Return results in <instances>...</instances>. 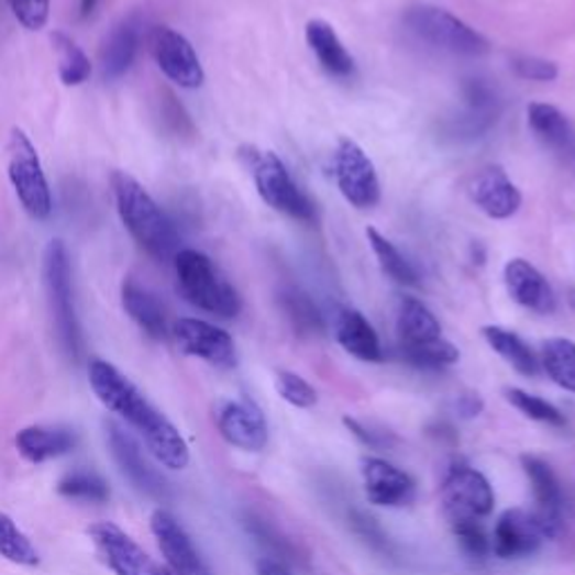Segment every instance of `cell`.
Wrapping results in <instances>:
<instances>
[{
    "instance_id": "17",
    "label": "cell",
    "mask_w": 575,
    "mask_h": 575,
    "mask_svg": "<svg viewBox=\"0 0 575 575\" xmlns=\"http://www.w3.org/2000/svg\"><path fill=\"white\" fill-rule=\"evenodd\" d=\"M362 479L369 501L376 506L402 508L416 499L413 479L405 473V469L383 458L376 456L362 458Z\"/></svg>"
},
{
    "instance_id": "34",
    "label": "cell",
    "mask_w": 575,
    "mask_h": 575,
    "mask_svg": "<svg viewBox=\"0 0 575 575\" xmlns=\"http://www.w3.org/2000/svg\"><path fill=\"white\" fill-rule=\"evenodd\" d=\"M0 557L14 562L19 566H36L38 551L30 542V538L16 527V521L0 512Z\"/></svg>"
},
{
    "instance_id": "38",
    "label": "cell",
    "mask_w": 575,
    "mask_h": 575,
    "mask_svg": "<svg viewBox=\"0 0 575 575\" xmlns=\"http://www.w3.org/2000/svg\"><path fill=\"white\" fill-rule=\"evenodd\" d=\"M245 527H247L250 535H254L261 544L268 546L277 555V562L284 564V562H297L299 560L295 544L281 531H277V527L268 524L264 517H247Z\"/></svg>"
},
{
    "instance_id": "35",
    "label": "cell",
    "mask_w": 575,
    "mask_h": 575,
    "mask_svg": "<svg viewBox=\"0 0 575 575\" xmlns=\"http://www.w3.org/2000/svg\"><path fill=\"white\" fill-rule=\"evenodd\" d=\"M59 495L75 501H88V504H103L111 497L109 484L103 482L99 475L88 473V469H73V473L64 475L57 486Z\"/></svg>"
},
{
    "instance_id": "24",
    "label": "cell",
    "mask_w": 575,
    "mask_h": 575,
    "mask_svg": "<svg viewBox=\"0 0 575 575\" xmlns=\"http://www.w3.org/2000/svg\"><path fill=\"white\" fill-rule=\"evenodd\" d=\"M306 41L310 45V49L316 52V57L320 62V66L331 75V77H351L353 75V57L346 52L344 43L340 41V36L335 34V30L322 21H308L306 25Z\"/></svg>"
},
{
    "instance_id": "22",
    "label": "cell",
    "mask_w": 575,
    "mask_h": 575,
    "mask_svg": "<svg viewBox=\"0 0 575 575\" xmlns=\"http://www.w3.org/2000/svg\"><path fill=\"white\" fill-rule=\"evenodd\" d=\"M122 303L124 310L131 316V320L153 340H167L169 327H167V312L163 303L155 299L153 292H148L144 286H140L135 279H126L122 284Z\"/></svg>"
},
{
    "instance_id": "13",
    "label": "cell",
    "mask_w": 575,
    "mask_h": 575,
    "mask_svg": "<svg viewBox=\"0 0 575 575\" xmlns=\"http://www.w3.org/2000/svg\"><path fill=\"white\" fill-rule=\"evenodd\" d=\"M151 49L161 70L183 88H198L204 81L193 45L176 30L158 25L151 32Z\"/></svg>"
},
{
    "instance_id": "27",
    "label": "cell",
    "mask_w": 575,
    "mask_h": 575,
    "mask_svg": "<svg viewBox=\"0 0 575 575\" xmlns=\"http://www.w3.org/2000/svg\"><path fill=\"white\" fill-rule=\"evenodd\" d=\"M482 333L490 344V349L497 351L508 364H512L521 376H538L540 360L535 357L533 349L517 333L506 331L501 327H486Z\"/></svg>"
},
{
    "instance_id": "39",
    "label": "cell",
    "mask_w": 575,
    "mask_h": 575,
    "mask_svg": "<svg viewBox=\"0 0 575 575\" xmlns=\"http://www.w3.org/2000/svg\"><path fill=\"white\" fill-rule=\"evenodd\" d=\"M450 527H452L454 538L461 544L465 555H469L473 560H484L490 553V540H488L479 519L452 521Z\"/></svg>"
},
{
    "instance_id": "31",
    "label": "cell",
    "mask_w": 575,
    "mask_h": 575,
    "mask_svg": "<svg viewBox=\"0 0 575 575\" xmlns=\"http://www.w3.org/2000/svg\"><path fill=\"white\" fill-rule=\"evenodd\" d=\"M281 308L286 312L288 322L292 324V329L308 338V335H320L324 331V320H322V312L316 306L306 292L297 290V288H288L281 292L279 297Z\"/></svg>"
},
{
    "instance_id": "36",
    "label": "cell",
    "mask_w": 575,
    "mask_h": 575,
    "mask_svg": "<svg viewBox=\"0 0 575 575\" xmlns=\"http://www.w3.org/2000/svg\"><path fill=\"white\" fill-rule=\"evenodd\" d=\"M400 355L407 364L416 369H428V372H439L445 367H452V364L458 362V349L447 342L445 338L434 340L423 346H413V349H400Z\"/></svg>"
},
{
    "instance_id": "28",
    "label": "cell",
    "mask_w": 575,
    "mask_h": 575,
    "mask_svg": "<svg viewBox=\"0 0 575 575\" xmlns=\"http://www.w3.org/2000/svg\"><path fill=\"white\" fill-rule=\"evenodd\" d=\"M529 124L533 133L551 148L568 151L573 144V129L566 115L551 103H531Z\"/></svg>"
},
{
    "instance_id": "44",
    "label": "cell",
    "mask_w": 575,
    "mask_h": 575,
    "mask_svg": "<svg viewBox=\"0 0 575 575\" xmlns=\"http://www.w3.org/2000/svg\"><path fill=\"white\" fill-rule=\"evenodd\" d=\"M344 425L349 428V432H353L364 445H369V447H385L389 445V434L387 432H374V430H367L362 423H357L355 418H344Z\"/></svg>"
},
{
    "instance_id": "8",
    "label": "cell",
    "mask_w": 575,
    "mask_h": 575,
    "mask_svg": "<svg viewBox=\"0 0 575 575\" xmlns=\"http://www.w3.org/2000/svg\"><path fill=\"white\" fill-rule=\"evenodd\" d=\"M333 176L342 196L357 209L380 202V180L369 155L349 137H340L333 153Z\"/></svg>"
},
{
    "instance_id": "32",
    "label": "cell",
    "mask_w": 575,
    "mask_h": 575,
    "mask_svg": "<svg viewBox=\"0 0 575 575\" xmlns=\"http://www.w3.org/2000/svg\"><path fill=\"white\" fill-rule=\"evenodd\" d=\"M367 239H369L378 264H380V268L387 277H391L396 284H402V286H418L416 268L409 264V261L402 256V252L389 239H385L374 228L367 230Z\"/></svg>"
},
{
    "instance_id": "2",
    "label": "cell",
    "mask_w": 575,
    "mask_h": 575,
    "mask_svg": "<svg viewBox=\"0 0 575 575\" xmlns=\"http://www.w3.org/2000/svg\"><path fill=\"white\" fill-rule=\"evenodd\" d=\"M111 185L122 223L137 245L155 261L176 258L180 252V234L172 219L163 212V207L148 196L135 178L122 172L111 176Z\"/></svg>"
},
{
    "instance_id": "46",
    "label": "cell",
    "mask_w": 575,
    "mask_h": 575,
    "mask_svg": "<svg viewBox=\"0 0 575 575\" xmlns=\"http://www.w3.org/2000/svg\"><path fill=\"white\" fill-rule=\"evenodd\" d=\"M256 573H258V575H290L288 568H286V564H281V562H277V560H270V557L258 560Z\"/></svg>"
},
{
    "instance_id": "10",
    "label": "cell",
    "mask_w": 575,
    "mask_h": 575,
    "mask_svg": "<svg viewBox=\"0 0 575 575\" xmlns=\"http://www.w3.org/2000/svg\"><path fill=\"white\" fill-rule=\"evenodd\" d=\"M99 557L115 575H169L155 564L120 527L111 521H97L88 529Z\"/></svg>"
},
{
    "instance_id": "47",
    "label": "cell",
    "mask_w": 575,
    "mask_h": 575,
    "mask_svg": "<svg viewBox=\"0 0 575 575\" xmlns=\"http://www.w3.org/2000/svg\"><path fill=\"white\" fill-rule=\"evenodd\" d=\"M97 5V0H81V16H88Z\"/></svg>"
},
{
    "instance_id": "29",
    "label": "cell",
    "mask_w": 575,
    "mask_h": 575,
    "mask_svg": "<svg viewBox=\"0 0 575 575\" xmlns=\"http://www.w3.org/2000/svg\"><path fill=\"white\" fill-rule=\"evenodd\" d=\"M137 55V32L133 25H120L101 47V70L107 79L122 77Z\"/></svg>"
},
{
    "instance_id": "23",
    "label": "cell",
    "mask_w": 575,
    "mask_h": 575,
    "mask_svg": "<svg viewBox=\"0 0 575 575\" xmlns=\"http://www.w3.org/2000/svg\"><path fill=\"white\" fill-rule=\"evenodd\" d=\"M77 434L68 428L32 425L16 434V450L30 463H45L75 450Z\"/></svg>"
},
{
    "instance_id": "49",
    "label": "cell",
    "mask_w": 575,
    "mask_h": 575,
    "mask_svg": "<svg viewBox=\"0 0 575 575\" xmlns=\"http://www.w3.org/2000/svg\"><path fill=\"white\" fill-rule=\"evenodd\" d=\"M573 306H575V297H573Z\"/></svg>"
},
{
    "instance_id": "19",
    "label": "cell",
    "mask_w": 575,
    "mask_h": 575,
    "mask_svg": "<svg viewBox=\"0 0 575 575\" xmlns=\"http://www.w3.org/2000/svg\"><path fill=\"white\" fill-rule=\"evenodd\" d=\"M473 202L490 219H510L521 207V193L501 167L482 169L467 185Z\"/></svg>"
},
{
    "instance_id": "20",
    "label": "cell",
    "mask_w": 575,
    "mask_h": 575,
    "mask_svg": "<svg viewBox=\"0 0 575 575\" xmlns=\"http://www.w3.org/2000/svg\"><path fill=\"white\" fill-rule=\"evenodd\" d=\"M504 281L508 295L519 306H524L540 316H549L555 310V295L549 281L538 268H533L524 258H512L504 268Z\"/></svg>"
},
{
    "instance_id": "15",
    "label": "cell",
    "mask_w": 575,
    "mask_h": 575,
    "mask_svg": "<svg viewBox=\"0 0 575 575\" xmlns=\"http://www.w3.org/2000/svg\"><path fill=\"white\" fill-rule=\"evenodd\" d=\"M521 465L531 482L533 497H535V510L531 512L535 524L544 540H555L562 533V508L564 497L560 482L549 463H544L538 456H521Z\"/></svg>"
},
{
    "instance_id": "9",
    "label": "cell",
    "mask_w": 575,
    "mask_h": 575,
    "mask_svg": "<svg viewBox=\"0 0 575 575\" xmlns=\"http://www.w3.org/2000/svg\"><path fill=\"white\" fill-rule=\"evenodd\" d=\"M441 499L450 524L452 521H463V519L482 521L495 508V493L488 479L479 473V469H473L467 465H458L450 469V475L445 477L441 488Z\"/></svg>"
},
{
    "instance_id": "1",
    "label": "cell",
    "mask_w": 575,
    "mask_h": 575,
    "mask_svg": "<svg viewBox=\"0 0 575 575\" xmlns=\"http://www.w3.org/2000/svg\"><path fill=\"white\" fill-rule=\"evenodd\" d=\"M88 383L99 402L118 413L144 441L155 461L169 469H183L189 463V447L169 418L148 402V398L118 369L103 360H92Z\"/></svg>"
},
{
    "instance_id": "21",
    "label": "cell",
    "mask_w": 575,
    "mask_h": 575,
    "mask_svg": "<svg viewBox=\"0 0 575 575\" xmlns=\"http://www.w3.org/2000/svg\"><path fill=\"white\" fill-rule=\"evenodd\" d=\"M335 338L346 353L364 362H380L383 346L374 327L355 308H342L335 318Z\"/></svg>"
},
{
    "instance_id": "11",
    "label": "cell",
    "mask_w": 575,
    "mask_h": 575,
    "mask_svg": "<svg viewBox=\"0 0 575 575\" xmlns=\"http://www.w3.org/2000/svg\"><path fill=\"white\" fill-rule=\"evenodd\" d=\"M103 434H107V443L111 447V454L115 458V463L120 465L122 475L144 495L165 501L169 499V486L167 482L158 475V469L151 467V463L146 461L142 447L137 445V441L122 430L118 423L107 421L103 423Z\"/></svg>"
},
{
    "instance_id": "3",
    "label": "cell",
    "mask_w": 575,
    "mask_h": 575,
    "mask_svg": "<svg viewBox=\"0 0 575 575\" xmlns=\"http://www.w3.org/2000/svg\"><path fill=\"white\" fill-rule=\"evenodd\" d=\"M174 261L180 292L189 303L223 320L239 316L241 297L212 264V258L198 250H180Z\"/></svg>"
},
{
    "instance_id": "4",
    "label": "cell",
    "mask_w": 575,
    "mask_h": 575,
    "mask_svg": "<svg viewBox=\"0 0 575 575\" xmlns=\"http://www.w3.org/2000/svg\"><path fill=\"white\" fill-rule=\"evenodd\" d=\"M241 153L245 165L250 167L258 196L264 198L273 209L301 223L318 221L316 204H312V200L295 185L286 165L273 151H258L245 146Z\"/></svg>"
},
{
    "instance_id": "5",
    "label": "cell",
    "mask_w": 575,
    "mask_h": 575,
    "mask_svg": "<svg viewBox=\"0 0 575 575\" xmlns=\"http://www.w3.org/2000/svg\"><path fill=\"white\" fill-rule=\"evenodd\" d=\"M43 277L49 299L52 320H55L59 342L68 357L77 362L81 357V331L73 301V275H70V256L64 241H49L43 256Z\"/></svg>"
},
{
    "instance_id": "14",
    "label": "cell",
    "mask_w": 575,
    "mask_h": 575,
    "mask_svg": "<svg viewBox=\"0 0 575 575\" xmlns=\"http://www.w3.org/2000/svg\"><path fill=\"white\" fill-rule=\"evenodd\" d=\"M174 340L187 355L200 357L219 369L236 367V346L230 333L202 320H178L174 324Z\"/></svg>"
},
{
    "instance_id": "42",
    "label": "cell",
    "mask_w": 575,
    "mask_h": 575,
    "mask_svg": "<svg viewBox=\"0 0 575 575\" xmlns=\"http://www.w3.org/2000/svg\"><path fill=\"white\" fill-rule=\"evenodd\" d=\"M16 21L25 30H41L49 16V0H8Z\"/></svg>"
},
{
    "instance_id": "12",
    "label": "cell",
    "mask_w": 575,
    "mask_h": 575,
    "mask_svg": "<svg viewBox=\"0 0 575 575\" xmlns=\"http://www.w3.org/2000/svg\"><path fill=\"white\" fill-rule=\"evenodd\" d=\"M214 418L221 436L245 452H261L268 445L266 416L250 398L219 400Z\"/></svg>"
},
{
    "instance_id": "16",
    "label": "cell",
    "mask_w": 575,
    "mask_h": 575,
    "mask_svg": "<svg viewBox=\"0 0 575 575\" xmlns=\"http://www.w3.org/2000/svg\"><path fill=\"white\" fill-rule=\"evenodd\" d=\"M151 531L174 575H214L196 551L191 538L169 510H155L151 517Z\"/></svg>"
},
{
    "instance_id": "25",
    "label": "cell",
    "mask_w": 575,
    "mask_h": 575,
    "mask_svg": "<svg viewBox=\"0 0 575 575\" xmlns=\"http://www.w3.org/2000/svg\"><path fill=\"white\" fill-rule=\"evenodd\" d=\"M398 344L400 349L423 346L434 340H441V324L434 318V312L413 297H405L398 308Z\"/></svg>"
},
{
    "instance_id": "43",
    "label": "cell",
    "mask_w": 575,
    "mask_h": 575,
    "mask_svg": "<svg viewBox=\"0 0 575 575\" xmlns=\"http://www.w3.org/2000/svg\"><path fill=\"white\" fill-rule=\"evenodd\" d=\"M517 77L529 81H553L557 77V66L538 57H519L512 64Z\"/></svg>"
},
{
    "instance_id": "41",
    "label": "cell",
    "mask_w": 575,
    "mask_h": 575,
    "mask_svg": "<svg viewBox=\"0 0 575 575\" xmlns=\"http://www.w3.org/2000/svg\"><path fill=\"white\" fill-rule=\"evenodd\" d=\"M277 389L286 402L299 409H308L318 402V391L312 389L301 376L290 372H279L277 376Z\"/></svg>"
},
{
    "instance_id": "33",
    "label": "cell",
    "mask_w": 575,
    "mask_h": 575,
    "mask_svg": "<svg viewBox=\"0 0 575 575\" xmlns=\"http://www.w3.org/2000/svg\"><path fill=\"white\" fill-rule=\"evenodd\" d=\"M52 43H55L59 57V77L66 86H81L90 73V59L84 55V49L64 32H52Z\"/></svg>"
},
{
    "instance_id": "40",
    "label": "cell",
    "mask_w": 575,
    "mask_h": 575,
    "mask_svg": "<svg viewBox=\"0 0 575 575\" xmlns=\"http://www.w3.org/2000/svg\"><path fill=\"white\" fill-rule=\"evenodd\" d=\"M349 521H351L353 533H355L362 542H367L374 551H378V553H383V555H391V553H394L389 538L385 535V531L380 529V524H378V521H376L372 515L362 512V510H351Z\"/></svg>"
},
{
    "instance_id": "18",
    "label": "cell",
    "mask_w": 575,
    "mask_h": 575,
    "mask_svg": "<svg viewBox=\"0 0 575 575\" xmlns=\"http://www.w3.org/2000/svg\"><path fill=\"white\" fill-rule=\"evenodd\" d=\"M542 542L544 538L533 515L521 508H510L497 519L490 551L501 560H517L533 555Z\"/></svg>"
},
{
    "instance_id": "37",
    "label": "cell",
    "mask_w": 575,
    "mask_h": 575,
    "mask_svg": "<svg viewBox=\"0 0 575 575\" xmlns=\"http://www.w3.org/2000/svg\"><path fill=\"white\" fill-rule=\"evenodd\" d=\"M504 394H506V400H508L515 409H519L521 413H524L527 418H531V421L546 423V425H553V428H564V425H566L564 413H562L555 405L546 402L544 398L531 396V394L521 391V389H515V387L506 389Z\"/></svg>"
},
{
    "instance_id": "26",
    "label": "cell",
    "mask_w": 575,
    "mask_h": 575,
    "mask_svg": "<svg viewBox=\"0 0 575 575\" xmlns=\"http://www.w3.org/2000/svg\"><path fill=\"white\" fill-rule=\"evenodd\" d=\"M499 115V97L497 92L479 81L473 79L465 86V115L458 118L456 129L469 137L486 133Z\"/></svg>"
},
{
    "instance_id": "7",
    "label": "cell",
    "mask_w": 575,
    "mask_h": 575,
    "mask_svg": "<svg viewBox=\"0 0 575 575\" xmlns=\"http://www.w3.org/2000/svg\"><path fill=\"white\" fill-rule=\"evenodd\" d=\"M10 180L14 185V191L25 207V212L36 219L45 221L52 212V198L49 187L38 161V153L30 137L21 129H12L10 135Z\"/></svg>"
},
{
    "instance_id": "48",
    "label": "cell",
    "mask_w": 575,
    "mask_h": 575,
    "mask_svg": "<svg viewBox=\"0 0 575 575\" xmlns=\"http://www.w3.org/2000/svg\"><path fill=\"white\" fill-rule=\"evenodd\" d=\"M571 153H573V167H575V146H573V151H571Z\"/></svg>"
},
{
    "instance_id": "45",
    "label": "cell",
    "mask_w": 575,
    "mask_h": 575,
    "mask_svg": "<svg viewBox=\"0 0 575 575\" xmlns=\"http://www.w3.org/2000/svg\"><path fill=\"white\" fill-rule=\"evenodd\" d=\"M456 413L461 418H465V421H469V418H477L482 411H484V400L479 394H473V391H467V394H461L456 398Z\"/></svg>"
},
{
    "instance_id": "6",
    "label": "cell",
    "mask_w": 575,
    "mask_h": 575,
    "mask_svg": "<svg viewBox=\"0 0 575 575\" xmlns=\"http://www.w3.org/2000/svg\"><path fill=\"white\" fill-rule=\"evenodd\" d=\"M407 30L430 47L450 52L454 57H482L488 52V41L458 16L434 5H416L405 14Z\"/></svg>"
},
{
    "instance_id": "30",
    "label": "cell",
    "mask_w": 575,
    "mask_h": 575,
    "mask_svg": "<svg viewBox=\"0 0 575 575\" xmlns=\"http://www.w3.org/2000/svg\"><path fill=\"white\" fill-rule=\"evenodd\" d=\"M540 362L557 387L575 394V342L564 338L546 340Z\"/></svg>"
}]
</instances>
